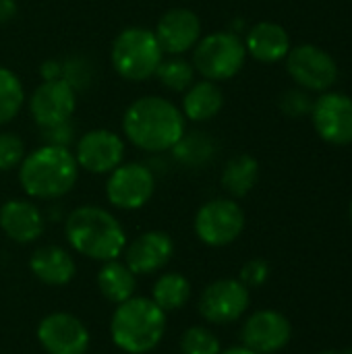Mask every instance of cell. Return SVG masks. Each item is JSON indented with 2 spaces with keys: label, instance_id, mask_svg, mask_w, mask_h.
Segmentation results:
<instances>
[{
  "label": "cell",
  "instance_id": "6da1fadb",
  "mask_svg": "<svg viewBox=\"0 0 352 354\" xmlns=\"http://www.w3.org/2000/svg\"><path fill=\"white\" fill-rule=\"evenodd\" d=\"M122 131L137 149L162 153L172 149L185 135L187 118L170 100L162 95H143L127 108Z\"/></svg>",
  "mask_w": 352,
  "mask_h": 354
},
{
  "label": "cell",
  "instance_id": "7a4b0ae2",
  "mask_svg": "<svg viewBox=\"0 0 352 354\" xmlns=\"http://www.w3.org/2000/svg\"><path fill=\"white\" fill-rule=\"evenodd\" d=\"M64 236L73 251L100 263L118 259L129 243L118 218L100 205L75 207L66 216Z\"/></svg>",
  "mask_w": 352,
  "mask_h": 354
},
{
  "label": "cell",
  "instance_id": "3957f363",
  "mask_svg": "<svg viewBox=\"0 0 352 354\" xmlns=\"http://www.w3.org/2000/svg\"><path fill=\"white\" fill-rule=\"evenodd\" d=\"M79 178V164L68 147L41 145L25 153L19 164V183L31 199H60L73 191Z\"/></svg>",
  "mask_w": 352,
  "mask_h": 354
},
{
  "label": "cell",
  "instance_id": "277c9868",
  "mask_svg": "<svg viewBox=\"0 0 352 354\" xmlns=\"http://www.w3.org/2000/svg\"><path fill=\"white\" fill-rule=\"evenodd\" d=\"M166 315L149 297H131L116 305L110 319V338L127 354H147L164 340Z\"/></svg>",
  "mask_w": 352,
  "mask_h": 354
},
{
  "label": "cell",
  "instance_id": "5b68a950",
  "mask_svg": "<svg viewBox=\"0 0 352 354\" xmlns=\"http://www.w3.org/2000/svg\"><path fill=\"white\" fill-rule=\"evenodd\" d=\"M162 60L164 52L156 39V33L147 27H127L112 41L110 62L127 81H147L156 77Z\"/></svg>",
  "mask_w": 352,
  "mask_h": 354
},
{
  "label": "cell",
  "instance_id": "8992f818",
  "mask_svg": "<svg viewBox=\"0 0 352 354\" xmlns=\"http://www.w3.org/2000/svg\"><path fill=\"white\" fill-rule=\"evenodd\" d=\"M247 58L245 41L232 31L203 35L193 48V66L207 81H226L241 73Z\"/></svg>",
  "mask_w": 352,
  "mask_h": 354
},
{
  "label": "cell",
  "instance_id": "52a82bcc",
  "mask_svg": "<svg viewBox=\"0 0 352 354\" xmlns=\"http://www.w3.org/2000/svg\"><path fill=\"white\" fill-rule=\"evenodd\" d=\"M193 228L203 245L228 247L245 230V212L234 199H212L197 209Z\"/></svg>",
  "mask_w": 352,
  "mask_h": 354
},
{
  "label": "cell",
  "instance_id": "ba28073f",
  "mask_svg": "<svg viewBox=\"0 0 352 354\" xmlns=\"http://www.w3.org/2000/svg\"><path fill=\"white\" fill-rule=\"evenodd\" d=\"M156 191V178L145 164H120L106 180V197L112 207L133 212L141 209Z\"/></svg>",
  "mask_w": 352,
  "mask_h": 354
},
{
  "label": "cell",
  "instance_id": "9c48e42d",
  "mask_svg": "<svg viewBox=\"0 0 352 354\" xmlns=\"http://www.w3.org/2000/svg\"><path fill=\"white\" fill-rule=\"evenodd\" d=\"M251 292L249 288L234 278H222L205 286L199 299V313L207 324L226 326L243 317L249 309Z\"/></svg>",
  "mask_w": 352,
  "mask_h": 354
},
{
  "label": "cell",
  "instance_id": "30bf717a",
  "mask_svg": "<svg viewBox=\"0 0 352 354\" xmlns=\"http://www.w3.org/2000/svg\"><path fill=\"white\" fill-rule=\"evenodd\" d=\"M35 334L48 354H87L91 342L87 326L64 311L46 315L37 324Z\"/></svg>",
  "mask_w": 352,
  "mask_h": 354
},
{
  "label": "cell",
  "instance_id": "8fae6325",
  "mask_svg": "<svg viewBox=\"0 0 352 354\" xmlns=\"http://www.w3.org/2000/svg\"><path fill=\"white\" fill-rule=\"evenodd\" d=\"M286 68L299 85L311 91H324L338 79L336 60L326 50L311 44L293 48L286 54Z\"/></svg>",
  "mask_w": 352,
  "mask_h": 354
},
{
  "label": "cell",
  "instance_id": "7c38bea8",
  "mask_svg": "<svg viewBox=\"0 0 352 354\" xmlns=\"http://www.w3.org/2000/svg\"><path fill=\"white\" fill-rule=\"evenodd\" d=\"M33 122L44 129L68 122L77 110V91L62 79L39 83L27 100Z\"/></svg>",
  "mask_w": 352,
  "mask_h": 354
},
{
  "label": "cell",
  "instance_id": "4fadbf2b",
  "mask_svg": "<svg viewBox=\"0 0 352 354\" xmlns=\"http://www.w3.org/2000/svg\"><path fill=\"white\" fill-rule=\"evenodd\" d=\"M75 160L91 174H110L124 160V141L108 129L87 131L77 141Z\"/></svg>",
  "mask_w": 352,
  "mask_h": 354
},
{
  "label": "cell",
  "instance_id": "5bb4252c",
  "mask_svg": "<svg viewBox=\"0 0 352 354\" xmlns=\"http://www.w3.org/2000/svg\"><path fill=\"white\" fill-rule=\"evenodd\" d=\"M317 135L332 145L352 143V97L346 93H324L311 108Z\"/></svg>",
  "mask_w": 352,
  "mask_h": 354
},
{
  "label": "cell",
  "instance_id": "9a60e30c",
  "mask_svg": "<svg viewBox=\"0 0 352 354\" xmlns=\"http://www.w3.org/2000/svg\"><path fill=\"white\" fill-rule=\"evenodd\" d=\"M293 336L290 322L272 309L255 311L243 326V346L257 354H274L282 351Z\"/></svg>",
  "mask_w": 352,
  "mask_h": 354
},
{
  "label": "cell",
  "instance_id": "2e32d148",
  "mask_svg": "<svg viewBox=\"0 0 352 354\" xmlns=\"http://www.w3.org/2000/svg\"><path fill=\"white\" fill-rule=\"evenodd\" d=\"M154 33L164 54L183 56L201 39V21L191 8H170L158 19Z\"/></svg>",
  "mask_w": 352,
  "mask_h": 354
},
{
  "label": "cell",
  "instance_id": "e0dca14e",
  "mask_svg": "<svg viewBox=\"0 0 352 354\" xmlns=\"http://www.w3.org/2000/svg\"><path fill=\"white\" fill-rule=\"evenodd\" d=\"M124 263L135 276H151L168 266L174 255V241L168 232L147 230L127 243Z\"/></svg>",
  "mask_w": 352,
  "mask_h": 354
},
{
  "label": "cell",
  "instance_id": "ac0fdd59",
  "mask_svg": "<svg viewBox=\"0 0 352 354\" xmlns=\"http://www.w3.org/2000/svg\"><path fill=\"white\" fill-rule=\"evenodd\" d=\"M44 216L27 199H8L0 207V230L19 245L35 243L44 234Z\"/></svg>",
  "mask_w": 352,
  "mask_h": 354
},
{
  "label": "cell",
  "instance_id": "d6986e66",
  "mask_svg": "<svg viewBox=\"0 0 352 354\" xmlns=\"http://www.w3.org/2000/svg\"><path fill=\"white\" fill-rule=\"evenodd\" d=\"M29 270L41 284L64 286L75 278L77 263L66 249H62L58 245H46L31 253Z\"/></svg>",
  "mask_w": 352,
  "mask_h": 354
},
{
  "label": "cell",
  "instance_id": "ffe728a7",
  "mask_svg": "<svg viewBox=\"0 0 352 354\" xmlns=\"http://www.w3.org/2000/svg\"><path fill=\"white\" fill-rule=\"evenodd\" d=\"M245 50L259 62H278L290 52V37L282 25L261 21L247 33Z\"/></svg>",
  "mask_w": 352,
  "mask_h": 354
},
{
  "label": "cell",
  "instance_id": "44dd1931",
  "mask_svg": "<svg viewBox=\"0 0 352 354\" xmlns=\"http://www.w3.org/2000/svg\"><path fill=\"white\" fill-rule=\"evenodd\" d=\"M222 106H224V93L218 87V83L203 79V81H195L185 91L180 112L185 114V118L193 122H207L214 116H218Z\"/></svg>",
  "mask_w": 352,
  "mask_h": 354
},
{
  "label": "cell",
  "instance_id": "7402d4cb",
  "mask_svg": "<svg viewBox=\"0 0 352 354\" xmlns=\"http://www.w3.org/2000/svg\"><path fill=\"white\" fill-rule=\"evenodd\" d=\"M95 280H98V288H100L102 297L114 305H120V303L129 301L131 297H135L137 276L129 270L127 263H122L118 259L104 261Z\"/></svg>",
  "mask_w": 352,
  "mask_h": 354
},
{
  "label": "cell",
  "instance_id": "603a6c76",
  "mask_svg": "<svg viewBox=\"0 0 352 354\" xmlns=\"http://www.w3.org/2000/svg\"><path fill=\"white\" fill-rule=\"evenodd\" d=\"M257 178H259V162L249 153L230 158L222 170V187L230 197H245L247 193H251Z\"/></svg>",
  "mask_w": 352,
  "mask_h": 354
},
{
  "label": "cell",
  "instance_id": "cb8c5ba5",
  "mask_svg": "<svg viewBox=\"0 0 352 354\" xmlns=\"http://www.w3.org/2000/svg\"><path fill=\"white\" fill-rule=\"evenodd\" d=\"M164 313H172L178 311L187 305V301L191 299V282L178 274V272H166L162 274L151 290L149 297Z\"/></svg>",
  "mask_w": 352,
  "mask_h": 354
},
{
  "label": "cell",
  "instance_id": "d4e9b609",
  "mask_svg": "<svg viewBox=\"0 0 352 354\" xmlns=\"http://www.w3.org/2000/svg\"><path fill=\"white\" fill-rule=\"evenodd\" d=\"M170 151L178 164L189 166V168H199L212 160L214 141L199 131H191V133L185 131V135L176 141V145Z\"/></svg>",
  "mask_w": 352,
  "mask_h": 354
},
{
  "label": "cell",
  "instance_id": "484cf974",
  "mask_svg": "<svg viewBox=\"0 0 352 354\" xmlns=\"http://www.w3.org/2000/svg\"><path fill=\"white\" fill-rule=\"evenodd\" d=\"M25 104V89L19 75L0 66V127L10 122Z\"/></svg>",
  "mask_w": 352,
  "mask_h": 354
},
{
  "label": "cell",
  "instance_id": "4316f807",
  "mask_svg": "<svg viewBox=\"0 0 352 354\" xmlns=\"http://www.w3.org/2000/svg\"><path fill=\"white\" fill-rule=\"evenodd\" d=\"M156 77L170 91H187L195 83V66L183 56H172L168 60H162Z\"/></svg>",
  "mask_w": 352,
  "mask_h": 354
},
{
  "label": "cell",
  "instance_id": "83f0119b",
  "mask_svg": "<svg viewBox=\"0 0 352 354\" xmlns=\"http://www.w3.org/2000/svg\"><path fill=\"white\" fill-rule=\"evenodd\" d=\"M180 353L183 354H220L222 346L218 336L203 328V326H191L180 336Z\"/></svg>",
  "mask_w": 352,
  "mask_h": 354
},
{
  "label": "cell",
  "instance_id": "f1b7e54d",
  "mask_svg": "<svg viewBox=\"0 0 352 354\" xmlns=\"http://www.w3.org/2000/svg\"><path fill=\"white\" fill-rule=\"evenodd\" d=\"M62 81H66L75 91H79L93 81V66L81 56H71L62 62Z\"/></svg>",
  "mask_w": 352,
  "mask_h": 354
},
{
  "label": "cell",
  "instance_id": "f546056e",
  "mask_svg": "<svg viewBox=\"0 0 352 354\" xmlns=\"http://www.w3.org/2000/svg\"><path fill=\"white\" fill-rule=\"evenodd\" d=\"M25 158V143L15 133H0V172L17 168Z\"/></svg>",
  "mask_w": 352,
  "mask_h": 354
},
{
  "label": "cell",
  "instance_id": "4dcf8cb0",
  "mask_svg": "<svg viewBox=\"0 0 352 354\" xmlns=\"http://www.w3.org/2000/svg\"><path fill=\"white\" fill-rule=\"evenodd\" d=\"M270 278V266L266 259H251L241 268V276L239 280L251 290V288H259L268 282Z\"/></svg>",
  "mask_w": 352,
  "mask_h": 354
},
{
  "label": "cell",
  "instance_id": "1f68e13d",
  "mask_svg": "<svg viewBox=\"0 0 352 354\" xmlns=\"http://www.w3.org/2000/svg\"><path fill=\"white\" fill-rule=\"evenodd\" d=\"M41 131V139L46 145H56V147H68L75 139V127L68 122H60V124H52V127H44Z\"/></svg>",
  "mask_w": 352,
  "mask_h": 354
},
{
  "label": "cell",
  "instance_id": "d6a6232c",
  "mask_svg": "<svg viewBox=\"0 0 352 354\" xmlns=\"http://www.w3.org/2000/svg\"><path fill=\"white\" fill-rule=\"evenodd\" d=\"M282 110H284L288 116H303V114L309 110L307 95H303V93H299V91H288V93H284V97H282Z\"/></svg>",
  "mask_w": 352,
  "mask_h": 354
},
{
  "label": "cell",
  "instance_id": "836d02e7",
  "mask_svg": "<svg viewBox=\"0 0 352 354\" xmlns=\"http://www.w3.org/2000/svg\"><path fill=\"white\" fill-rule=\"evenodd\" d=\"M39 75L44 81H54L62 79V62L60 60H46L39 68Z\"/></svg>",
  "mask_w": 352,
  "mask_h": 354
},
{
  "label": "cell",
  "instance_id": "e575fe53",
  "mask_svg": "<svg viewBox=\"0 0 352 354\" xmlns=\"http://www.w3.org/2000/svg\"><path fill=\"white\" fill-rule=\"evenodd\" d=\"M17 10H19L17 0H0V25L12 21L17 17Z\"/></svg>",
  "mask_w": 352,
  "mask_h": 354
},
{
  "label": "cell",
  "instance_id": "d590c367",
  "mask_svg": "<svg viewBox=\"0 0 352 354\" xmlns=\"http://www.w3.org/2000/svg\"><path fill=\"white\" fill-rule=\"evenodd\" d=\"M220 354H257V353H253V351H249V348H245V346H234V348L222 351Z\"/></svg>",
  "mask_w": 352,
  "mask_h": 354
},
{
  "label": "cell",
  "instance_id": "8d00e7d4",
  "mask_svg": "<svg viewBox=\"0 0 352 354\" xmlns=\"http://www.w3.org/2000/svg\"><path fill=\"white\" fill-rule=\"evenodd\" d=\"M319 354H340V353H336V351H326V353H319Z\"/></svg>",
  "mask_w": 352,
  "mask_h": 354
},
{
  "label": "cell",
  "instance_id": "74e56055",
  "mask_svg": "<svg viewBox=\"0 0 352 354\" xmlns=\"http://www.w3.org/2000/svg\"><path fill=\"white\" fill-rule=\"evenodd\" d=\"M351 220H352V203H351Z\"/></svg>",
  "mask_w": 352,
  "mask_h": 354
},
{
  "label": "cell",
  "instance_id": "f35d334b",
  "mask_svg": "<svg viewBox=\"0 0 352 354\" xmlns=\"http://www.w3.org/2000/svg\"><path fill=\"white\" fill-rule=\"evenodd\" d=\"M349 354H352V351H351V353H349Z\"/></svg>",
  "mask_w": 352,
  "mask_h": 354
}]
</instances>
